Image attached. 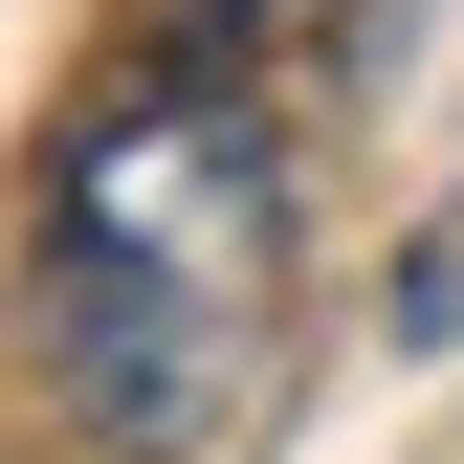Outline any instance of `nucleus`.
Listing matches in <instances>:
<instances>
[{"label":"nucleus","mask_w":464,"mask_h":464,"mask_svg":"<svg viewBox=\"0 0 464 464\" xmlns=\"http://www.w3.org/2000/svg\"><path fill=\"white\" fill-rule=\"evenodd\" d=\"M287 332V155L244 89H133L44 178V376L111 442H221Z\"/></svg>","instance_id":"obj_1"}]
</instances>
